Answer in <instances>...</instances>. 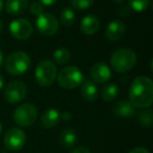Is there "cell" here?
I'll use <instances>...</instances> for the list:
<instances>
[{
	"label": "cell",
	"instance_id": "1",
	"mask_svg": "<svg viewBox=\"0 0 153 153\" xmlns=\"http://www.w3.org/2000/svg\"><path fill=\"white\" fill-rule=\"evenodd\" d=\"M129 102L134 108L146 109L153 103V83L150 78L140 76L132 81L129 88Z\"/></svg>",
	"mask_w": 153,
	"mask_h": 153
},
{
	"label": "cell",
	"instance_id": "2",
	"mask_svg": "<svg viewBox=\"0 0 153 153\" xmlns=\"http://www.w3.org/2000/svg\"><path fill=\"white\" fill-rule=\"evenodd\" d=\"M136 60H137V56L133 49L122 47L112 53L110 57V64L111 67L117 72L124 74L133 68Z\"/></svg>",
	"mask_w": 153,
	"mask_h": 153
},
{
	"label": "cell",
	"instance_id": "3",
	"mask_svg": "<svg viewBox=\"0 0 153 153\" xmlns=\"http://www.w3.org/2000/svg\"><path fill=\"white\" fill-rule=\"evenodd\" d=\"M57 66L51 60L43 59L37 64L35 69V80L38 85L42 87H48L53 85L57 78Z\"/></svg>",
	"mask_w": 153,
	"mask_h": 153
},
{
	"label": "cell",
	"instance_id": "4",
	"mask_svg": "<svg viewBox=\"0 0 153 153\" xmlns=\"http://www.w3.org/2000/svg\"><path fill=\"white\" fill-rule=\"evenodd\" d=\"M57 81L64 89H74L83 83L84 76L76 66L70 65L62 68L57 74Z\"/></svg>",
	"mask_w": 153,
	"mask_h": 153
},
{
	"label": "cell",
	"instance_id": "5",
	"mask_svg": "<svg viewBox=\"0 0 153 153\" xmlns=\"http://www.w3.org/2000/svg\"><path fill=\"white\" fill-rule=\"evenodd\" d=\"M5 69L12 76L25 74L30 66V59L23 51H14L5 59Z\"/></svg>",
	"mask_w": 153,
	"mask_h": 153
},
{
	"label": "cell",
	"instance_id": "6",
	"mask_svg": "<svg viewBox=\"0 0 153 153\" xmlns=\"http://www.w3.org/2000/svg\"><path fill=\"white\" fill-rule=\"evenodd\" d=\"M37 117H38L37 108L30 103L21 104L16 108L13 114L14 122L19 127H30L36 122Z\"/></svg>",
	"mask_w": 153,
	"mask_h": 153
},
{
	"label": "cell",
	"instance_id": "7",
	"mask_svg": "<svg viewBox=\"0 0 153 153\" xmlns=\"http://www.w3.org/2000/svg\"><path fill=\"white\" fill-rule=\"evenodd\" d=\"M27 92L26 85L22 81L14 80L7 83L4 88V99L10 104H18L24 100Z\"/></svg>",
	"mask_w": 153,
	"mask_h": 153
},
{
	"label": "cell",
	"instance_id": "8",
	"mask_svg": "<svg viewBox=\"0 0 153 153\" xmlns=\"http://www.w3.org/2000/svg\"><path fill=\"white\" fill-rule=\"evenodd\" d=\"M37 30L44 36H53L59 30V21L51 13H42L37 16L36 19Z\"/></svg>",
	"mask_w": 153,
	"mask_h": 153
},
{
	"label": "cell",
	"instance_id": "9",
	"mask_svg": "<svg viewBox=\"0 0 153 153\" xmlns=\"http://www.w3.org/2000/svg\"><path fill=\"white\" fill-rule=\"evenodd\" d=\"M26 143V134L20 128H11L4 135V146L11 151H18Z\"/></svg>",
	"mask_w": 153,
	"mask_h": 153
},
{
	"label": "cell",
	"instance_id": "10",
	"mask_svg": "<svg viewBox=\"0 0 153 153\" xmlns=\"http://www.w3.org/2000/svg\"><path fill=\"white\" fill-rule=\"evenodd\" d=\"M9 30L11 35L18 40H26L33 34V25L28 20L18 18L10 23Z\"/></svg>",
	"mask_w": 153,
	"mask_h": 153
},
{
	"label": "cell",
	"instance_id": "11",
	"mask_svg": "<svg viewBox=\"0 0 153 153\" xmlns=\"http://www.w3.org/2000/svg\"><path fill=\"white\" fill-rule=\"evenodd\" d=\"M111 69L106 63H97L90 69V78L94 83H107L111 78Z\"/></svg>",
	"mask_w": 153,
	"mask_h": 153
},
{
	"label": "cell",
	"instance_id": "12",
	"mask_svg": "<svg viewBox=\"0 0 153 153\" xmlns=\"http://www.w3.org/2000/svg\"><path fill=\"white\" fill-rule=\"evenodd\" d=\"M125 24L121 20H113V21L109 22L107 25L106 30H105V36L111 42L117 41L124 36L125 34Z\"/></svg>",
	"mask_w": 153,
	"mask_h": 153
},
{
	"label": "cell",
	"instance_id": "13",
	"mask_svg": "<svg viewBox=\"0 0 153 153\" xmlns=\"http://www.w3.org/2000/svg\"><path fill=\"white\" fill-rule=\"evenodd\" d=\"M112 113L117 117L130 119L135 113V108L129 101L123 99V100H120L119 102L114 104V106L112 107Z\"/></svg>",
	"mask_w": 153,
	"mask_h": 153
},
{
	"label": "cell",
	"instance_id": "14",
	"mask_svg": "<svg viewBox=\"0 0 153 153\" xmlns=\"http://www.w3.org/2000/svg\"><path fill=\"white\" fill-rule=\"evenodd\" d=\"M80 28L84 35L87 36L94 35L100 28V20L94 15H87L81 20Z\"/></svg>",
	"mask_w": 153,
	"mask_h": 153
},
{
	"label": "cell",
	"instance_id": "15",
	"mask_svg": "<svg viewBox=\"0 0 153 153\" xmlns=\"http://www.w3.org/2000/svg\"><path fill=\"white\" fill-rule=\"evenodd\" d=\"M60 119H61L60 111L56 108H49L42 113L40 117V124L45 129H51L59 123Z\"/></svg>",
	"mask_w": 153,
	"mask_h": 153
},
{
	"label": "cell",
	"instance_id": "16",
	"mask_svg": "<svg viewBox=\"0 0 153 153\" xmlns=\"http://www.w3.org/2000/svg\"><path fill=\"white\" fill-rule=\"evenodd\" d=\"M28 0H7L5 10L12 16H20L27 10Z\"/></svg>",
	"mask_w": 153,
	"mask_h": 153
},
{
	"label": "cell",
	"instance_id": "17",
	"mask_svg": "<svg viewBox=\"0 0 153 153\" xmlns=\"http://www.w3.org/2000/svg\"><path fill=\"white\" fill-rule=\"evenodd\" d=\"M98 87L94 82L90 81V80L83 81L81 87V94L84 100L88 101V102L96 101L97 98H98Z\"/></svg>",
	"mask_w": 153,
	"mask_h": 153
},
{
	"label": "cell",
	"instance_id": "18",
	"mask_svg": "<svg viewBox=\"0 0 153 153\" xmlns=\"http://www.w3.org/2000/svg\"><path fill=\"white\" fill-rule=\"evenodd\" d=\"M76 138H78V136H76V131L71 128H66L60 134L59 142L64 149H70L76 145Z\"/></svg>",
	"mask_w": 153,
	"mask_h": 153
},
{
	"label": "cell",
	"instance_id": "19",
	"mask_svg": "<svg viewBox=\"0 0 153 153\" xmlns=\"http://www.w3.org/2000/svg\"><path fill=\"white\" fill-rule=\"evenodd\" d=\"M119 94V87L114 83H107L103 86L101 90V98L105 102H111Z\"/></svg>",
	"mask_w": 153,
	"mask_h": 153
},
{
	"label": "cell",
	"instance_id": "20",
	"mask_svg": "<svg viewBox=\"0 0 153 153\" xmlns=\"http://www.w3.org/2000/svg\"><path fill=\"white\" fill-rule=\"evenodd\" d=\"M60 21L64 26H71L76 21V14L74 10L69 7H63L60 12Z\"/></svg>",
	"mask_w": 153,
	"mask_h": 153
},
{
	"label": "cell",
	"instance_id": "21",
	"mask_svg": "<svg viewBox=\"0 0 153 153\" xmlns=\"http://www.w3.org/2000/svg\"><path fill=\"white\" fill-rule=\"evenodd\" d=\"M70 51L67 48V47H59L57 48L55 51H53V61L56 62L59 65H63V64H66L70 59Z\"/></svg>",
	"mask_w": 153,
	"mask_h": 153
},
{
	"label": "cell",
	"instance_id": "22",
	"mask_svg": "<svg viewBox=\"0 0 153 153\" xmlns=\"http://www.w3.org/2000/svg\"><path fill=\"white\" fill-rule=\"evenodd\" d=\"M138 122L142 124L144 127H151L153 124V113L152 110L149 108H146L145 110L140 111L138 113Z\"/></svg>",
	"mask_w": 153,
	"mask_h": 153
},
{
	"label": "cell",
	"instance_id": "23",
	"mask_svg": "<svg viewBox=\"0 0 153 153\" xmlns=\"http://www.w3.org/2000/svg\"><path fill=\"white\" fill-rule=\"evenodd\" d=\"M151 0H129V7L135 12H144L149 7Z\"/></svg>",
	"mask_w": 153,
	"mask_h": 153
},
{
	"label": "cell",
	"instance_id": "24",
	"mask_svg": "<svg viewBox=\"0 0 153 153\" xmlns=\"http://www.w3.org/2000/svg\"><path fill=\"white\" fill-rule=\"evenodd\" d=\"M94 0H70L71 7L79 11H84L87 10L94 4Z\"/></svg>",
	"mask_w": 153,
	"mask_h": 153
},
{
	"label": "cell",
	"instance_id": "25",
	"mask_svg": "<svg viewBox=\"0 0 153 153\" xmlns=\"http://www.w3.org/2000/svg\"><path fill=\"white\" fill-rule=\"evenodd\" d=\"M28 7H30V13L35 16H39L42 13H44V5L39 2V1H33Z\"/></svg>",
	"mask_w": 153,
	"mask_h": 153
},
{
	"label": "cell",
	"instance_id": "26",
	"mask_svg": "<svg viewBox=\"0 0 153 153\" xmlns=\"http://www.w3.org/2000/svg\"><path fill=\"white\" fill-rule=\"evenodd\" d=\"M70 153H91V152H90L88 148L81 146V147H76V148H74Z\"/></svg>",
	"mask_w": 153,
	"mask_h": 153
},
{
	"label": "cell",
	"instance_id": "27",
	"mask_svg": "<svg viewBox=\"0 0 153 153\" xmlns=\"http://www.w3.org/2000/svg\"><path fill=\"white\" fill-rule=\"evenodd\" d=\"M129 153H149V151L144 147H136V148L132 149Z\"/></svg>",
	"mask_w": 153,
	"mask_h": 153
},
{
	"label": "cell",
	"instance_id": "28",
	"mask_svg": "<svg viewBox=\"0 0 153 153\" xmlns=\"http://www.w3.org/2000/svg\"><path fill=\"white\" fill-rule=\"evenodd\" d=\"M58 0H39V2L42 3L45 7H51V5H53L55 3H57Z\"/></svg>",
	"mask_w": 153,
	"mask_h": 153
},
{
	"label": "cell",
	"instance_id": "29",
	"mask_svg": "<svg viewBox=\"0 0 153 153\" xmlns=\"http://www.w3.org/2000/svg\"><path fill=\"white\" fill-rule=\"evenodd\" d=\"M61 119L63 120V121H65V122L70 121V120H71V113L67 112V111H65V112H62L61 113Z\"/></svg>",
	"mask_w": 153,
	"mask_h": 153
},
{
	"label": "cell",
	"instance_id": "30",
	"mask_svg": "<svg viewBox=\"0 0 153 153\" xmlns=\"http://www.w3.org/2000/svg\"><path fill=\"white\" fill-rule=\"evenodd\" d=\"M3 61H4V56H3L2 51L0 49V68H1V66L3 65Z\"/></svg>",
	"mask_w": 153,
	"mask_h": 153
},
{
	"label": "cell",
	"instance_id": "31",
	"mask_svg": "<svg viewBox=\"0 0 153 153\" xmlns=\"http://www.w3.org/2000/svg\"><path fill=\"white\" fill-rule=\"evenodd\" d=\"M3 86H4V79H3V76L0 74V90L2 89Z\"/></svg>",
	"mask_w": 153,
	"mask_h": 153
},
{
	"label": "cell",
	"instance_id": "32",
	"mask_svg": "<svg viewBox=\"0 0 153 153\" xmlns=\"http://www.w3.org/2000/svg\"><path fill=\"white\" fill-rule=\"evenodd\" d=\"M112 1H114L115 3H119V4H121V3H124L126 1V0H112Z\"/></svg>",
	"mask_w": 153,
	"mask_h": 153
},
{
	"label": "cell",
	"instance_id": "33",
	"mask_svg": "<svg viewBox=\"0 0 153 153\" xmlns=\"http://www.w3.org/2000/svg\"><path fill=\"white\" fill-rule=\"evenodd\" d=\"M3 10V0H0V13L2 12Z\"/></svg>",
	"mask_w": 153,
	"mask_h": 153
},
{
	"label": "cell",
	"instance_id": "34",
	"mask_svg": "<svg viewBox=\"0 0 153 153\" xmlns=\"http://www.w3.org/2000/svg\"><path fill=\"white\" fill-rule=\"evenodd\" d=\"M2 27H3V25H2V21L0 20V33H1V30H2Z\"/></svg>",
	"mask_w": 153,
	"mask_h": 153
},
{
	"label": "cell",
	"instance_id": "35",
	"mask_svg": "<svg viewBox=\"0 0 153 153\" xmlns=\"http://www.w3.org/2000/svg\"><path fill=\"white\" fill-rule=\"evenodd\" d=\"M1 132H2V125L0 123V134H1Z\"/></svg>",
	"mask_w": 153,
	"mask_h": 153
}]
</instances>
